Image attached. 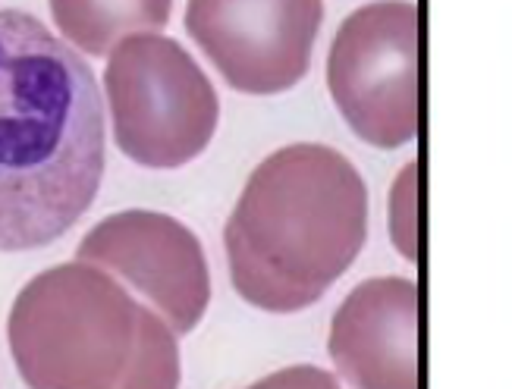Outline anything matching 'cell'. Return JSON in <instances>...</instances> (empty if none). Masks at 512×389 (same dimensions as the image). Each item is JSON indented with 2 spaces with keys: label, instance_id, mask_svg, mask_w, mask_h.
I'll use <instances>...</instances> for the list:
<instances>
[{
  "label": "cell",
  "instance_id": "2",
  "mask_svg": "<svg viewBox=\"0 0 512 389\" xmlns=\"http://www.w3.org/2000/svg\"><path fill=\"white\" fill-rule=\"evenodd\" d=\"M365 236L368 189L352 160L286 145L252 170L227 220L233 286L261 311H302L352 267Z\"/></svg>",
  "mask_w": 512,
  "mask_h": 389
},
{
  "label": "cell",
  "instance_id": "7",
  "mask_svg": "<svg viewBox=\"0 0 512 389\" xmlns=\"http://www.w3.org/2000/svg\"><path fill=\"white\" fill-rule=\"evenodd\" d=\"M79 261L107 270L142 295L176 333H192L211 302V273L189 226L158 211L110 214L79 242Z\"/></svg>",
  "mask_w": 512,
  "mask_h": 389
},
{
  "label": "cell",
  "instance_id": "8",
  "mask_svg": "<svg viewBox=\"0 0 512 389\" xmlns=\"http://www.w3.org/2000/svg\"><path fill=\"white\" fill-rule=\"evenodd\" d=\"M333 368L352 389H418V286L377 277L355 286L330 324Z\"/></svg>",
  "mask_w": 512,
  "mask_h": 389
},
{
  "label": "cell",
  "instance_id": "6",
  "mask_svg": "<svg viewBox=\"0 0 512 389\" xmlns=\"http://www.w3.org/2000/svg\"><path fill=\"white\" fill-rule=\"evenodd\" d=\"M324 0H189L186 29L230 88L280 95L311 66Z\"/></svg>",
  "mask_w": 512,
  "mask_h": 389
},
{
  "label": "cell",
  "instance_id": "10",
  "mask_svg": "<svg viewBox=\"0 0 512 389\" xmlns=\"http://www.w3.org/2000/svg\"><path fill=\"white\" fill-rule=\"evenodd\" d=\"M117 389H180V346L158 311L148 314L136 358Z\"/></svg>",
  "mask_w": 512,
  "mask_h": 389
},
{
  "label": "cell",
  "instance_id": "11",
  "mask_svg": "<svg viewBox=\"0 0 512 389\" xmlns=\"http://www.w3.org/2000/svg\"><path fill=\"white\" fill-rule=\"evenodd\" d=\"M418 167L409 164L396 176L390 198V233L393 245L406 261H418Z\"/></svg>",
  "mask_w": 512,
  "mask_h": 389
},
{
  "label": "cell",
  "instance_id": "1",
  "mask_svg": "<svg viewBox=\"0 0 512 389\" xmlns=\"http://www.w3.org/2000/svg\"><path fill=\"white\" fill-rule=\"evenodd\" d=\"M104 110L88 63L22 10H0V251L41 248L92 208Z\"/></svg>",
  "mask_w": 512,
  "mask_h": 389
},
{
  "label": "cell",
  "instance_id": "3",
  "mask_svg": "<svg viewBox=\"0 0 512 389\" xmlns=\"http://www.w3.org/2000/svg\"><path fill=\"white\" fill-rule=\"evenodd\" d=\"M151 308L107 270L73 261L38 273L16 295L7 339L29 389H117Z\"/></svg>",
  "mask_w": 512,
  "mask_h": 389
},
{
  "label": "cell",
  "instance_id": "12",
  "mask_svg": "<svg viewBox=\"0 0 512 389\" xmlns=\"http://www.w3.org/2000/svg\"><path fill=\"white\" fill-rule=\"evenodd\" d=\"M249 389H343L330 371L311 368V364H299V368H286L271 377L252 383Z\"/></svg>",
  "mask_w": 512,
  "mask_h": 389
},
{
  "label": "cell",
  "instance_id": "9",
  "mask_svg": "<svg viewBox=\"0 0 512 389\" xmlns=\"http://www.w3.org/2000/svg\"><path fill=\"white\" fill-rule=\"evenodd\" d=\"M48 4L66 44L95 57L110 54L129 35L164 29L173 10V0H48Z\"/></svg>",
  "mask_w": 512,
  "mask_h": 389
},
{
  "label": "cell",
  "instance_id": "4",
  "mask_svg": "<svg viewBox=\"0 0 512 389\" xmlns=\"http://www.w3.org/2000/svg\"><path fill=\"white\" fill-rule=\"evenodd\" d=\"M120 151L151 170H176L211 142L220 101L192 54L158 32L123 38L104 70Z\"/></svg>",
  "mask_w": 512,
  "mask_h": 389
},
{
  "label": "cell",
  "instance_id": "5",
  "mask_svg": "<svg viewBox=\"0 0 512 389\" xmlns=\"http://www.w3.org/2000/svg\"><path fill=\"white\" fill-rule=\"evenodd\" d=\"M327 88L362 142L409 145L418 135L415 0H374L346 16L330 44Z\"/></svg>",
  "mask_w": 512,
  "mask_h": 389
}]
</instances>
